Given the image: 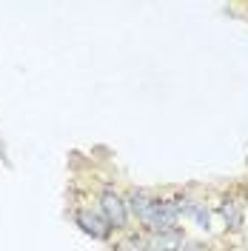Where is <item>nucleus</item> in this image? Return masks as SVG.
Instances as JSON below:
<instances>
[{"label":"nucleus","mask_w":248,"mask_h":251,"mask_svg":"<svg viewBox=\"0 0 248 251\" xmlns=\"http://www.w3.org/2000/svg\"><path fill=\"white\" fill-rule=\"evenodd\" d=\"M94 205L103 214V220L109 223L111 234H123L131 228V217H128V205H125V191L117 188L114 180H106L100 191L94 194Z\"/></svg>","instance_id":"1"},{"label":"nucleus","mask_w":248,"mask_h":251,"mask_svg":"<svg viewBox=\"0 0 248 251\" xmlns=\"http://www.w3.org/2000/svg\"><path fill=\"white\" fill-rule=\"evenodd\" d=\"M72 223H74L86 237H92L97 243H109L111 237H114L111 228H109V223L103 220V214L97 211L94 203H74L72 205Z\"/></svg>","instance_id":"2"},{"label":"nucleus","mask_w":248,"mask_h":251,"mask_svg":"<svg viewBox=\"0 0 248 251\" xmlns=\"http://www.w3.org/2000/svg\"><path fill=\"white\" fill-rule=\"evenodd\" d=\"M157 203V191L143 186H131L125 188V205H128V217H131V228H140L146 234L149 228V220H151V211H154Z\"/></svg>","instance_id":"3"},{"label":"nucleus","mask_w":248,"mask_h":251,"mask_svg":"<svg viewBox=\"0 0 248 251\" xmlns=\"http://www.w3.org/2000/svg\"><path fill=\"white\" fill-rule=\"evenodd\" d=\"M180 223H183V220H180V211H177L174 197L157 194V203H154V211H151V220H149L146 234H154V231H169V228H177Z\"/></svg>","instance_id":"4"},{"label":"nucleus","mask_w":248,"mask_h":251,"mask_svg":"<svg viewBox=\"0 0 248 251\" xmlns=\"http://www.w3.org/2000/svg\"><path fill=\"white\" fill-rule=\"evenodd\" d=\"M217 214L225 223V231H243V226H246V205H243L240 197L225 194L217 203Z\"/></svg>","instance_id":"5"},{"label":"nucleus","mask_w":248,"mask_h":251,"mask_svg":"<svg viewBox=\"0 0 248 251\" xmlns=\"http://www.w3.org/2000/svg\"><path fill=\"white\" fill-rule=\"evenodd\" d=\"M186 228L177 226L169 231H154V234H146V249L149 251H180L186 243Z\"/></svg>","instance_id":"6"},{"label":"nucleus","mask_w":248,"mask_h":251,"mask_svg":"<svg viewBox=\"0 0 248 251\" xmlns=\"http://www.w3.org/2000/svg\"><path fill=\"white\" fill-rule=\"evenodd\" d=\"M109 251H149L146 249V234L140 228H128L123 234H114L109 240Z\"/></svg>","instance_id":"7"},{"label":"nucleus","mask_w":248,"mask_h":251,"mask_svg":"<svg viewBox=\"0 0 248 251\" xmlns=\"http://www.w3.org/2000/svg\"><path fill=\"white\" fill-rule=\"evenodd\" d=\"M180 251H211V246L205 240H191V237H186V243H183Z\"/></svg>","instance_id":"8"}]
</instances>
